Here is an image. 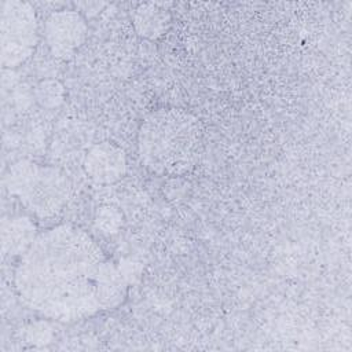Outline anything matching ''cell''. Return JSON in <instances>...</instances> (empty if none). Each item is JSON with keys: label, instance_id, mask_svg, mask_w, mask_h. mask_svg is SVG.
<instances>
[{"label": "cell", "instance_id": "obj_8", "mask_svg": "<svg viewBox=\"0 0 352 352\" xmlns=\"http://www.w3.org/2000/svg\"><path fill=\"white\" fill-rule=\"evenodd\" d=\"M132 19L136 33L147 40L162 37L170 26V14L160 3L140 4L135 10Z\"/></svg>", "mask_w": 352, "mask_h": 352}, {"label": "cell", "instance_id": "obj_1", "mask_svg": "<svg viewBox=\"0 0 352 352\" xmlns=\"http://www.w3.org/2000/svg\"><path fill=\"white\" fill-rule=\"evenodd\" d=\"M14 283L25 305L59 322L117 308L129 285L91 235L70 224L37 235L21 256Z\"/></svg>", "mask_w": 352, "mask_h": 352}, {"label": "cell", "instance_id": "obj_3", "mask_svg": "<svg viewBox=\"0 0 352 352\" xmlns=\"http://www.w3.org/2000/svg\"><path fill=\"white\" fill-rule=\"evenodd\" d=\"M11 195L38 217L56 214L69 199L70 183L58 168L38 165L30 160L14 162L4 177Z\"/></svg>", "mask_w": 352, "mask_h": 352}, {"label": "cell", "instance_id": "obj_9", "mask_svg": "<svg viewBox=\"0 0 352 352\" xmlns=\"http://www.w3.org/2000/svg\"><path fill=\"white\" fill-rule=\"evenodd\" d=\"M34 99L44 109H56L65 100V88L58 80H43L34 88Z\"/></svg>", "mask_w": 352, "mask_h": 352}, {"label": "cell", "instance_id": "obj_2", "mask_svg": "<svg viewBox=\"0 0 352 352\" xmlns=\"http://www.w3.org/2000/svg\"><path fill=\"white\" fill-rule=\"evenodd\" d=\"M201 139V124L192 113L177 107L158 109L140 124L139 158L154 173L182 175L197 162Z\"/></svg>", "mask_w": 352, "mask_h": 352}, {"label": "cell", "instance_id": "obj_4", "mask_svg": "<svg viewBox=\"0 0 352 352\" xmlns=\"http://www.w3.org/2000/svg\"><path fill=\"white\" fill-rule=\"evenodd\" d=\"M38 40L34 8L22 0H6L0 14V60L16 67L33 54Z\"/></svg>", "mask_w": 352, "mask_h": 352}, {"label": "cell", "instance_id": "obj_7", "mask_svg": "<svg viewBox=\"0 0 352 352\" xmlns=\"http://www.w3.org/2000/svg\"><path fill=\"white\" fill-rule=\"evenodd\" d=\"M38 232L37 227L29 216H11L1 220L0 227V242L3 256H23Z\"/></svg>", "mask_w": 352, "mask_h": 352}, {"label": "cell", "instance_id": "obj_10", "mask_svg": "<svg viewBox=\"0 0 352 352\" xmlns=\"http://www.w3.org/2000/svg\"><path fill=\"white\" fill-rule=\"evenodd\" d=\"M124 217L122 213L113 206H102L95 216V227L106 235L118 232L122 227Z\"/></svg>", "mask_w": 352, "mask_h": 352}, {"label": "cell", "instance_id": "obj_5", "mask_svg": "<svg viewBox=\"0 0 352 352\" xmlns=\"http://www.w3.org/2000/svg\"><path fill=\"white\" fill-rule=\"evenodd\" d=\"M88 26L85 18L73 10L52 12L44 28L45 43L55 58L70 59L84 44Z\"/></svg>", "mask_w": 352, "mask_h": 352}, {"label": "cell", "instance_id": "obj_6", "mask_svg": "<svg viewBox=\"0 0 352 352\" xmlns=\"http://www.w3.org/2000/svg\"><path fill=\"white\" fill-rule=\"evenodd\" d=\"M87 175L98 184L118 182L126 172L124 150L110 142H102L89 148L84 160Z\"/></svg>", "mask_w": 352, "mask_h": 352}]
</instances>
